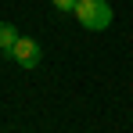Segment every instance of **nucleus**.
I'll list each match as a JSON object with an SVG mask.
<instances>
[{"label": "nucleus", "mask_w": 133, "mask_h": 133, "mask_svg": "<svg viewBox=\"0 0 133 133\" xmlns=\"http://www.w3.org/2000/svg\"><path fill=\"white\" fill-rule=\"evenodd\" d=\"M76 18H79L83 29L101 32V29L111 25V4L108 0H79V4H76Z\"/></svg>", "instance_id": "f257e3e1"}, {"label": "nucleus", "mask_w": 133, "mask_h": 133, "mask_svg": "<svg viewBox=\"0 0 133 133\" xmlns=\"http://www.w3.org/2000/svg\"><path fill=\"white\" fill-rule=\"evenodd\" d=\"M11 58L18 61V68H36V65H40V58H43V50H40V43H36L32 36H18Z\"/></svg>", "instance_id": "f03ea898"}, {"label": "nucleus", "mask_w": 133, "mask_h": 133, "mask_svg": "<svg viewBox=\"0 0 133 133\" xmlns=\"http://www.w3.org/2000/svg\"><path fill=\"white\" fill-rule=\"evenodd\" d=\"M50 4H54L58 11H76V4H79V0H50Z\"/></svg>", "instance_id": "20e7f679"}, {"label": "nucleus", "mask_w": 133, "mask_h": 133, "mask_svg": "<svg viewBox=\"0 0 133 133\" xmlns=\"http://www.w3.org/2000/svg\"><path fill=\"white\" fill-rule=\"evenodd\" d=\"M15 43H18V29H15L11 22H0V50H7V54H11Z\"/></svg>", "instance_id": "7ed1b4c3"}]
</instances>
